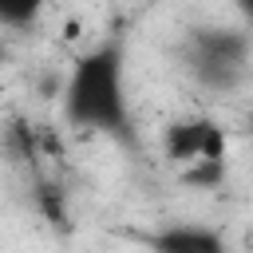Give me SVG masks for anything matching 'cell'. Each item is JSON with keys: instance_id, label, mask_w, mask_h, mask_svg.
I'll return each instance as SVG.
<instances>
[{"instance_id": "1", "label": "cell", "mask_w": 253, "mask_h": 253, "mask_svg": "<svg viewBox=\"0 0 253 253\" xmlns=\"http://www.w3.org/2000/svg\"><path fill=\"white\" fill-rule=\"evenodd\" d=\"M123 47L115 40L95 43L83 51L67 79H63V119L75 130H123L126 123V95H123Z\"/></svg>"}, {"instance_id": "2", "label": "cell", "mask_w": 253, "mask_h": 253, "mask_svg": "<svg viewBox=\"0 0 253 253\" xmlns=\"http://www.w3.org/2000/svg\"><path fill=\"white\" fill-rule=\"evenodd\" d=\"M249 63V36L237 28H206L190 43V67L198 83L213 91H229Z\"/></svg>"}, {"instance_id": "3", "label": "cell", "mask_w": 253, "mask_h": 253, "mask_svg": "<svg viewBox=\"0 0 253 253\" xmlns=\"http://www.w3.org/2000/svg\"><path fill=\"white\" fill-rule=\"evenodd\" d=\"M162 150L174 166H190L194 158H225V134L210 119H174L162 130Z\"/></svg>"}, {"instance_id": "4", "label": "cell", "mask_w": 253, "mask_h": 253, "mask_svg": "<svg viewBox=\"0 0 253 253\" xmlns=\"http://www.w3.org/2000/svg\"><path fill=\"white\" fill-rule=\"evenodd\" d=\"M154 245L166 249V253H221V249H225V237H221L217 229L178 221V225L154 233Z\"/></svg>"}, {"instance_id": "5", "label": "cell", "mask_w": 253, "mask_h": 253, "mask_svg": "<svg viewBox=\"0 0 253 253\" xmlns=\"http://www.w3.org/2000/svg\"><path fill=\"white\" fill-rule=\"evenodd\" d=\"M182 182L194 190H217L225 182V158H194L190 166H182Z\"/></svg>"}, {"instance_id": "6", "label": "cell", "mask_w": 253, "mask_h": 253, "mask_svg": "<svg viewBox=\"0 0 253 253\" xmlns=\"http://www.w3.org/2000/svg\"><path fill=\"white\" fill-rule=\"evenodd\" d=\"M43 12V0H0V20L8 28H32Z\"/></svg>"}, {"instance_id": "7", "label": "cell", "mask_w": 253, "mask_h": 253, "mask_svg": "<svg viewBox=\"0 0 253 253\" xmlns=\"http://www.w3.org/2000/svg\"><path fill=\"white\" fill-rule=\"evenodd\" d=\"M229 4L237 8V16H241V20H249V24H253V0H229Z\"/></svg>"}, {"instance_id": "8", "label": "cell", "mask_w": 253, "mask_h": 253, "mask_svg": "<svg viewBox=\"0 0 253 253\" xmlns=\"http://www.w3.org/2000/svg\"><path fill=\"white\" fill-rule=\"evenodd\" d=\"M249 138H253V115H249Z\"/></svg>"}]
</instances>
